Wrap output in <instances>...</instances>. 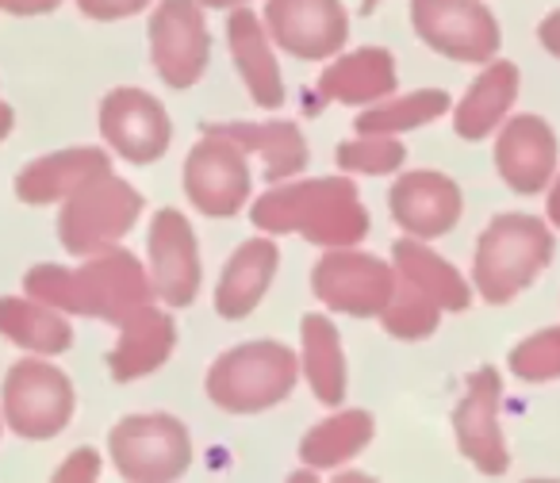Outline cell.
Instances as JSON below:
<instances>
[{"mask_svg":"<svg viewBox=\"0 0 560 483\" xmlns=\"http://www.w3.org/2000/svg\"><path fill=\"white\" fill-rule=\"evenodd\" d=\"M254 226L269 234L300 231L327 250H338V246H358L365 238L369 215L361 208L353 180L327 177L265 192L254 203Z\"/></svg>","mask_w":560,"mask_h":483,"instance_id":"cell-1","label":"cell"},{"mask_svg":"<svg viewBox=\"0 0 560 483\" xmlns=\"http://www.w3.org/2000/svg\"><path fill=\"white\" fill-rule=\"evenodd\" d=\"M552 261V234L534 215H495L480 234L472 284L488 304H511Z\"/></svg>","mask_w":560,"mask_h":483,"instance_id":"cell-2","label":"cell"},{"mask_svg":"<svg viewBox=\"0 0 560 483\" xmlns=\"http://www.w3.org/2000/svg\"><path fill=\"white\" fill-rule=\"evenodd\" d=\"M32 292L47 304H58L66 311L81 315H108V319H124L147 307L150 281L142 276L139 261L131 254H104L101 261L85 266L81 273H66V269H35Z\"/></svg>","mask_w":560,"mask_h":483,"instance_id":"cell-3","label":"cell"},{"mask_svg":"<svg viewBox=\"0 0 560 483\" xmlns=\"http://www.w3.org/2000/svg\"><path fill=\"white\" fill-rule=\"evenodd\" d=\"M296 357L280 342H249L223 353L208 373V396L223 411H269L296 388Z\"/></svg>","mask_w":560,"mask_h":483,"instance_id":"cell-4","label":"cell"},{"mask_svg":"<svg viewBox=\"0 0 560 483\" xmlns=\"http://www.w3.org/2000/svg\"><path fill=\"white\" fill-rule=\"evenodd\" d=\"M411 27L430 50L453 62H491L499 24L483 0H411Z\"/></svg>","mask_w":560,"mask_h":483,"instance_id":"cell-5","label":"cell"},{"mask_svg":"<svg viewBox=\"0 0 560 483\" xmlns=\"http://www.w3.org/2000/svg\"><path fill=\"white\" fill-rule=\"evenodd\" d=\"M185 192L196 211L211 219H231L249 200V165L246 150L226 134L203 127V139L188 150Z\"/></svg>","mask_w":560,"mask_h":483,"instance_id":"cell-6","label":"cell"},{"mask_svg":"<svg viewBox=\"0 0 560 483\" xmlns=\"http://www.w3.org/2000/svg\"><path fill=\"white\" fill-rule=\"evenodd\" d=\"M112 460L127 480H177L192 460V441L170 414H139L112 429Z\"/></svg>","mask_w":560,"mask_h":483,"instance_id":"cell-7","label":"cell"},{"mask_svg":"<svg viewBox=\"0 0 560 483\" xmlns=\"http://www.w3.org/2000/svg\"><path fill=\"white\" fill-rule=\"evenodd\" d=\"M312 288L330 311H346L369 319L388 307L392 292H396V269L384 261L358 254L353 246H338L319 258L312 273Z\"/></svg>","mask_w":560,"mask_h":483,"instance_id":"cell-8","label":"cell"},{"mask_svg":"<svg viewBox=\"0 0 560 483\" xmlns=\"http://www.w3.org/2000/svg\"><path fill=\"white\" fill-rule=\"evenodd\" d=\"M265 32L300 62H323L346 47L350 16L338 0H269Z\"/></svg>","mask_w":560,"mask_h":483,"instance_id":"cell-9","label":"cell"},{"mask_svg":"<svg viewBox=\"0 0 560 483\" xmlns=\"http://www.w3.org/2000/svg\"><path fill=\"white\" fill-rule=\"evenodd\" d=\"M150 50L158 78L170 89H188L203 78L211 39L196 0H165L150 20Z\"/></svg>","mask_w":560,"mask_h":483,"instance_id":"cell-10","label":"cell"},{"mask_svg":"<svg viewBox=\"0 0 560 483\" xmlns=\"http://www.w3.org/2000/svg\"><path fill=\"white\" fill-rule=\"evenodd\" d=\"M142 200L139 192L124 185V180H112L108 173H101L96 180L78 188V200L66 208L62 215V238L70 250L89 254L108 246L112 238L127 231L139 215Z\"/></svg>","mask_w":560,"mask_h":483,"instance_id":"cell-11","label":"cell"},{"mask_svg":"<svg viewBox=\"0 0 560 483\" xmlns=\"http://www.w3.org/2000/svg\"><path fill=\"white\" fill-rule=\"evenodd\" d=\"M499 396H503V380L495 368H480L468 380V391L460 407L453 411V429H457V445L483 475H503L511 464L503 429H499Z\"/></svg>","mask_w":560,"mask_h":483,"instance_id":"cell-12","label":"cell"},{"mask_svg":"<svg viewBox=\"0 0 560 483\" xmlns=\"http://www.w3.org/2000/svg\"><path fill=\"white\" fill-rule=\"evenodd\" d=\"M150 292L170 307H185L200 292L196 234L180 211H158L150 226Z\"/></svg>","mask_w":560,"mask_h":483,"instance_id":"cell-13","label":"cell"},{"mask_svg":"<svg viewBox=\"0 0 560 483\" xmlns=\"http://www.w3.org/2000/svg\"><path fill=\"white\" fill-rule=\"evenodd\" d=\"M392 215L411 238H442L460 219V188L434 169L404 173L392 188Z\"/></svg>","mask_w":560,"mask_h":483,"instance_id":"cell-14","label":"cell"},{"mask_svg":"<svg viewBox=\"0 0 560 483\" xmlns=\"http://www.w3.org/2000/svg\"><path fill=\"white\" fill-rule=\"evenodd\" d=\"M101 127L108 134V142L127 157V162H158L162 150L170 146V116L162 111V104L150 101L139 89H119L104 101L101 108Z\"/></svg>","mask_w":560,"mask_h":483,"instance_id":"cell-15","label":"cell"},{"mask_svg":"<svg viewBox=\"0 0 560 483\" xmlns=\"http://www.w3.org/2000/svg\"><path fill=\"white\" fill-rule=\"evenodd\" d=\"M495 169L514 192H541L557 173V134L537 116H518L495 142Z\"/></svg>","mask_w":560,"mask_h":483,"instance_id":"cell-16","label":"cell"},{"mask_svg":"<svg viewBox=\"0 0 560 483\" xmlns=\"http://www.w3.org/2000/svg\"><path fill=\"white\" fill-rule=\"evenodd\" d=\"M73 411V391L66 376L47 365H20L9 380V414L24 437H50L66 426Z\"/></svg>","mask_w":560,"mask_h":483,"instance_id":"cell-17","label":"cell"},{"mask_svg":"<svg viewBox=\"0 0 560 483\" xmlns=\"http://www.w3.org/2000/svg\"><path fill=\"white\" fill-rule=\"evenodd\" d=\"M226 39H231L234 66H238L249 96L261 108H280L284 104V81H280L277 58H272L269 47V32L261 27V20L238 4L231 12V20H226Z\"/></svg>","mask_w":560,"mask_h":483,"instance_id":"cell-18","label":"cell"},{"mask_svg":"<svg viewBox=\"0 0 560 483\" xmlns=\"http://www.w3.org/2000/svg\"><path fill=\"white\" fill-rule=\"evenodd\" d=\"M280 266V254L269 238H249L238 246L231 261L223 269V281L215 288V311L223 319H246L261 296L269 292L272 273Z\"/></svg>","mask_w":560,"mask_h":483,"instance_id":"cell-19","label":"cell"},{"mask_svg":"<svg viewBox=\"0 0 560 483\" xmlns=\"http://www.w3.org/2000/svg\"><path fill=\"white\" fill-rule=\"evenodd\" d=\"M396 58L388 50H353L319 78V93L338 104H376L396 93Z\"/></svg>","mask_w":560,"mask_h":483,"instance_id":"cell-20","label":"cell"},{"mask_svg":"<svg viewBox=\"0 0 560 483\" xmlns=\"http://www.w3.org/2000/svg\"><path fill=\"white\" fill-rule=\"evenodd\" d=\"M392 269L404 284H411L415 292L438 304L442 311H465L468 299H472V288L460 281V273L450 266V261L438 258L430 246H422L419 238H404L396 241V258H392Z\"/></svg>","mask_w":560,"mask_h":483,"instance_id":"cell-21","label":"cell"},{"mask_svg":"<svg viewBox=\"0 0 560 483\" xmlns=\"http://www.w3.org/2000/svg\"><path fill=\"white\" fill-rule=\"evenodd\" d=\"M173 319L165 311H154V307H139L135 315H127V330L119 350L108 357L112 376L116 380H135V376H147L162 365L173 353Z\"/></svg>","mask_w":560,"mask_h":483,"instance_id":"cell-22","label":"cell"},{"mask_svg":"<svg viewBox=\"0 0 560 483\" xmlns=\"http://www.w3.org/2000/svg\"><path fill=\"white\" fill-rule=\"evenodd\" d=\"M518 96V70L514 62H491L488 70L476 78V85L468 89V96L453 111V127H457L460 139L476 142L488 139L499 127V119L506 116V108Z\"/></svg>","mask_w":560,"mask_h":483,"instance_id":"cell-23","label":"cell"},{"mask_svg":"<svg viewBox=\"0 0 560 483\" xmlns=\"http://www.w3.org/2000/svg\"><path fill=\"white\" fill-rule=\"evenodd\" d=\"M238 142L246 154L265 157V180H289L307 165V142L296 123H208Z\"/></svg>","mask_w":560,"mask_h":483,"instance_id":"cell-24","label":"cell"},{"mask_svg":"<svg viewBox=\"0 0 560 483\" xmlns=\"http://www.w3.org/2000/svg\"><path fill=\"white\" fill-rule=\"evenodd\" d=\"M304 334V373L319 403L338 407L346 399V357H342V338H338L335 322L327 315H307L300 322Z\"/></svg>","mask_w":560,"mask_h":483,"instance_id":"cell-25","label":"cell"},{"mask_svg":"<svg viewBox=\"0 0 560 483\" xmlns=\"http://www.w3.org/2000/svg\"><path fill=\"white\" fill-rule=\"evenodd\" d=\"M101 173H108V157L101 150H73V154H55L47 162H39L32 173L20 177V196L24 200H55L62 192H78L81 185L96 180Z\"/></svg>","mask_w":560,"mask_h":483,"instance_id":"cell-26","label":"cell"},{"mask_svg":"<svg viewBox=\"0 0 560 483\" xmlns=\"http://www.w3.org/2000/svg\"><path fill=\"white\" fill-rule=\"evenodd\" d=\"M369 437H373V419H369L365 411L330 414L327 422L307 429L304 445H300V457L312 468H335V464H342V460L358 457L369 445Z\"/></svg>","mask_w":560,"mask_h":483,"instance_id":"cell-27","label":"cell"},{"mask_svg":"<svg viewBox=\"0 0 560 483\" xmlns=\"http://www.w3.org/2000/svg\"><path fill=\"white\" fill-rule=\"evenodd\" d=\"M450 108V93L442 89H422V93L399 96V101H384L376 108L361 111L358 116V134H399L415 131V127H427L430 119H438Z\"/></svg>","mask_w":560,"mask_h":483,"instance_id":"cell-28","label":"cell"},{"mask_svg":"<svg viewBox=\"0 0 560 483\" xmlns=\"http://www.w3.org/2000/svg\"><path fill=\"white\" fill-rule=\"evenodd\" d=\"M0 327L9 330L12 338H20V345H32L43 353H58L70 345V330L58 315L43 311V307H24L16 299L0 304Z\"/></svg>","mask_w":560,"mask_h":483,"instance_id":"cell-29","label":"cell"},{"mask_svg":"<svg viewBox=\"0 0 560 483\" xmlns=\"http://www.w3.org/2000/svg\"><path fill=\"white\" fill-rule=\"evenodd\" d=\"M381 315H384V327H388V334L404 338V342H419V338L434 334L442 307L430 304L422 292H415L411 284H404L396 276V292H392L388 307H384Z\"/></svg>","mask_w":560,"mask_h":483,"instance_id":"cell-30","label":"cell"},{"mask_svg":"<svg viewBox=\"0 0 560 483\" xmlns=\"http://www.w3.org/2000/svg\"><path fill=\"white\" fill-rule=\"evenodd\" d=\"M404 142L396 134H358L353 142L338 146V165L346 173H369V177H381L404 165Z\"/></svg>","mask_w":560,"mask_h":483,"instance_id":"cell-31","label":"cell"},{"mask_svg":"<svg viewBox=\"0 0 560 483\" xmlns=\"http://www.w3.org/2000/svg\"><path fill=\"white\" fill-rule=\"evenodd\" d=\"M511 373L526 384H545L560 376V327L526 338L511 353Z\"/></svg>","mask_w":560,"mask_h":483,"instance_id":"cell-32","label":"cell"},{"mask_svg":"<svg viewBox=\"0 0 560 483\" xmlns=\"http://www.w3.org/2000/svg\"><path fill=\"white\" fill-rule=\"evenodd\" d=\"M150 0H81V9L96 20H119V16H131V12L147 9Z\"/></svg>","mask_w":560,"mask_h":483,"instance_id":"cell-33","label":"cell"},{"mask_svg":"<svg viewBox=\"0 0 560 483\" xmlns=\"http://www.w3.org/2000/svg\"><path fill=\"white\" fill-rule=\"evenodd\" d=\"M537 39H541V47L549 50L552 58H560V12H549V16L541 20Z\"/></svg>","mask_w":560,"mask_h":483,"instance_id":"cell-34","label":"cell"},{"mask_svg":"<svg viewBox=\"0 0 560 483\" xmlns=\"http://www.w3.org/2000/svg\"><path fill=\"white\" fill-rule=\"evenodd\" d=\"M9 12H47V9H55L58 0H0Z\"/></svg>","mask_w":560,"mask_h":483,"instance_id":"cell-35","label":"cell"},{"mask_svg":"<svg viewBox=\"0 0 560 483\" xmlns=\"http://www.w3.org/2000/svg\"><path fill=\"white\" fill-rule=\"evenodd\" d=\"M549 219L560 226V177H557V185H552V192H549Z\"/></svg>","mask_w":560,"mask_h":483,"instance_id":"cell-36","label":"cell"},{"mask_svg":"<svg viewBox=\"0 0 560 483\" xmlns=\"http://www.w3.org/2000/svg\"><path fill=\"white\" fill-rule=\"evenodd\" d=\"M196 4H208V9H238L246 0H196Z\"/></svg>","mask_w":560,"mask_h":483,"instance_id":"cell-37","label":"cell"},{"mask_svg":"<svg viewBox=\"0 0 560 483\" xmlns=\"http://www.w3.org/2000/svg\"><path fill=\"white\" fill-rule=\"evenodd\" d=\"M376 4H381V0H365V4H361V12H365V16H369V12H373Z\"/></svg>","mask_w":560,"mask_h":483,"instance_id":"cell-38","label":"cell"}]
</instances>
